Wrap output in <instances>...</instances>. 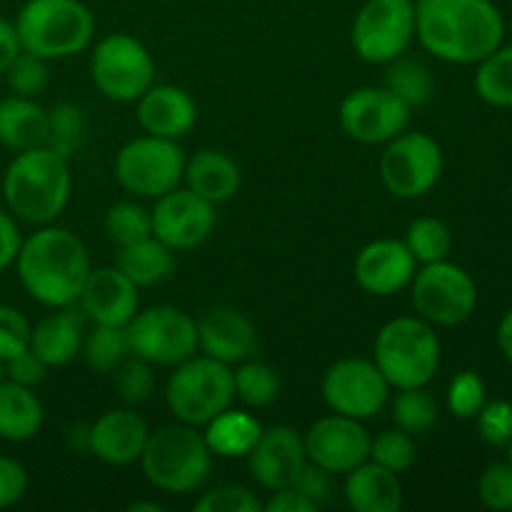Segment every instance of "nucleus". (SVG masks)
I'll return each instance as SVG.
<instances>
[{"label":"nucleus","mask_w":512,"mask_h":512,"mask_svg":"<svg viewBox=\"0 0 512 512\" xmlns=\"http://www.w3.org/2000/svg\"><path fill=\"white\" fill-rule=\"evenodd\" d=\"M503 33V15L490 0H415V38L445 63H480L500 48Z\"/></svg>","instance_id":"nucleus-1"},{"label":"nucleus","mask_w":512,"mask_h":512,"mask_svg":"<svg viewBox=\"0 0 512 512\" xmlns=\"http://www.w3.org/2000/svg\"><path fill=\"white\" fill-rule=\"evenodd\" d=\"M15 270L25 293L45 308H68L80 298L90 275V255L83 240L65 228L43 225L20 243Z\"/></svg>","instance_id":"nucleus-2"},{"label":"nucleus","mask_w":512,"mask_h":512,"mask_svg":"<svg viewBox=\"0 0 512 512\" xmlns=\"http://www.w3.org/2000/svg\"><path fill=\"white\" fill-rule=\"evenodd\" d=\"M3 198L10 215L25 223H53L70 198L68 160L43 145L23 150L5 170Z\"/></svg>","instance_id":"nucleus-3"},{"label":"nucleus","mask_w":512,"mask_h":512,"mask_svg":"<svg viewBox=\"0 0 512 512\" xmlns=\"http://www.w3.org/2000/svg\"><path fill=\"white\" fill-rule=\"evenodd\" d=\"M145 478L163 493H193L208 480L213 468L205 435L195 425H165L150 433L140 455Z\"/></svg>","instance_id":"nucleus-4"},{"label":"nucleus","mask_w":512,"mask_h":512,"mask_svg":"<svg viewBox=\"0 0 512 512\" xmlns=\"http://www.w3.org/2000/svg\"><path fill=\"white\" fill-rule=\"evenodd\" d=\"M15 30L23 50L60 60L88 48L95 20L80 0H28L15 18Z\"/></svg>","instance_id":"nucleus-5"},{"label":"nucleus","mask_w":512,"mask_h":512,"mask_svg":"<svg viewBox=\"0 0 512 512\" xmlns=\"http://www.w3.org/2000/svg\"><path fill=\"white\" fill-rule=\"evenodd\" d=\"M373 363L390 388L428 385L440 368V340L433 325L410 315L388 320L375 338Z\"/></svg>","instance_id":"nucleus-6"},{"label":"nucleus","mask_w":512,"mask_h":512,"mask_svg":"<svg viewBox=\"0 0 512 512\" xmlns=\"http://www.w3.org/2000/svg\"><path fill=\"white\" fill-rule=\"evenodd\" d=\"M235 400L233 370L208 355H193L175 365L165 388V403L178 423L208 425Z\"/></svg>","instance_id":"nucleus-7"},{"label":"nucleus","mask_w":512,"mask_h":512,"mask_svg":"<svg viewBox=\"0 0 512 512\" xmlns=\"http://www.w3.org/2000/svg\"><path fill=\"white\" fill-rule=\"evenodd\" d=\"M185 173V153L175 140L143 135L115 155V178L128 193L140 198H160L180 185Z\"/></svg>","instance_id":"nucleus-8"},{"label":"nucleus","mask_w":512,"mask_h":512,"mask_svg":"<svg viewBox=\"0 0 512 512\" xmlns=\"http://www.w3.org/2000/svg\"><path fill=\"white\" fill-rule=\"evenodd\" d=\"M90 75L105 98L133 103L155 83V63L140 40L128 33H113L95 45Z\"/></svg>","instance_id":"nucleus-9"},{"label":"nucleus","mask_w":512,"mask_h":512,"mask_svg":"<svg viewBox=\"0 0 512 512\" xmlns=\"http://www.w3.org/2000/svg\"><path fill=\"white\" fill-rule=\"evenodd\" d=\"M128 338L133 355L150 365L175 368L198 353V323L173 305L138 310L128 323Z\"/></svg>","instance_id":"nucleus-10"},{"label":"nucleus","mask_w":512,"mask_h":512,"mask_svg":"<svg viewBox=\"0 0 512 512\" xmlns=\"http://www.w3.org/2000/svg\"><path fill=\"white\" fill-rule=\"evenodd\" d=\"M415 38V0H368L350 30L353 48L365 63L388 65Z\"/></svg>","instance_id":"nucleus-11"},{"label":"nucleus","mask_w":512,"mask_h":512,"mask_svg":"<svg viewBox=\"0 0 512 512\" xmlns=\"http://www.w3.org/2000/svg\"><path fill=\"white\" fill-rule=\"evenodd\" d=\"M410 285H413L415 310L430 325L465 323L478 305L475 280L460 265L448 260L428 263L423 265V270H415Z\"/></svg>","instance_id":"nucleus-12"},{"label":"nucleus","mask_w":512,"mask_h":512,"mask_svg":"<svg viewBox=\"0 0 512 512\" xmlns=\"http://www.w3.org/2000/svg\"><path fill=\"white\" fill-rule=\"evenodd\" d=\"M443 173V150L425 133L403 130L385 143L380 178L395 198L413 200L430 193Z\"/></svg>","instance_id":"nucleus-13"},{"label":"nucleus","mask_w":512,"mask_h":512,"mask_svg":"<svg viewBox=\"0 0 512 512\" xmlns=\"http://www.w3.org/2000/svg\"><path fill=\"white\" fill-rule=\"evenodd\" d=\"M390 383L373 360L345 358L330 365L323 378V398L338 415L368 420L388 403Z\"/></svg>","instance_id":"nucleus-14"},{"label":"nucleus","mask_w":512,"mask_h":512,"mask_svg":"<svg viewBox=\"0 0 512 512\" xmlns=\"http://www.w3.org/2000/svg\"><path fill=\"white\" fill-rule=\"evenodd\" d=\"M410 108L388 88L353 90L340 105V125L353 140L363 145H380L408 130Z\"/></svg>","instance_id":"nucleus-15"},{"label":"nucleus","mask_w":512,"mask_h":512,"mask_svg":"<svg viewBox=\"0 0 512 512\" xmlns=\"http://www.w3.org/2000/svg\"><path fill=\"white\" fill-rule=\"evenodd\" d=\"M303 443L310 463L330 475L350 473L370 455V433L363 428V420L338 413L315 420Z\"/></svg>","instance_id":"nucleus-16"},{"label":"nucleus","mask_w":512,"mask_h":512,"mask_svg":"<svg viewBox=\"0 0 512 512\" xmlns=\"http://www.w3.org/2000/svg\"><path fill=\"white\" fill-rule=\"evenodd\" d=\"M153 235L173 250L198 248L215 228V205L193 190H170L155 198Z\"/></svg>","instance_id":"nucleus-17"},{"label":"nucleus","mask_w":512,"mask_h":512,"mask_svg":"<svg viewBox=\"0 0 512 512\" xmlns=\"http://www.w3.org/2000/svg\"><path fill=\"white\" fill-rule=\"evenodd\" d=\"M308 463L305 443L288 425H270L260 430L253 450L248 453V468L260 488L283 490L293 485L303 465Z\"/></svg>","instance_id":"nucleus-18"},{"label":"nucleus","mask_w":512,"mask_h":512,"mask_svg":"<svg viewBox=\"0 0 512 512\" xmlns=\"http://www.w3.org/2000/svg\"><path fill=\"white\" fill-rule=\"evenodd\" d=\"M75 305L95 325H128L138 313V285L115 265L90 270Z\"/></svg>","instance_id":"nucleus-19"},{"label":"nucleus","mask_w":512,"mask_h":512,"mask_svg":"<svg viewBox=\"0 0 512 512\" xmlns=\"http://www.w3.org/2000/svg\"><path fill=\"white\" fill-rule=\"evenodd\" d=\"M415 265L418 263L403 240H373L355 258V280L370 295L388 298L408 288L415 275Z\"/></svg>","instance_id":"nucleus-20"},{"label":"nucleus","mask_w":512,"mask_h":512,"mask_svg":"<svg viewBox=\"0 0 512 512\" xmlns=\"http://www.w3.org/2000/svg\"><path fill=\"white\" fill-rule=\"evenodd\" d=\"M150 438L148 423L133 410H108L88 428V450L108 465L140 460Z\"/></svg>","instance_id":"nucleus-21"},{"label":"nucleus","mask_w":512,"mask_h":512,"mask_svg":"<svg viewBox=\"0 0 512 512\" xmlns=\"http://www.w3.org/2000/svg\"><path fill=\"white\" fill-rule=\"evenodd\" d=\"M198 120L195 100L178 85H150L138 98L140 128L155 138L178 140L193 130Z\"/></svg>","instance_id":"nucleus-22"},{"label":"nucleus","mask_w":512,"mask_h":512,"mask_svg":"<svg viewBox=\"0 0 512 512\" xmlns=\"http://www.w3.org/2000/svg\"><path fill=\"white\" fill-rule=\"evenodd\" d=\"M198 350L220 363H243L255 353V330L243 313L213 308L198 323Z\"/></svg>","instance_id":"nucleus-23"},{"label":"nucleus","mask_w":512,"mask_h":512,"mask_svg":"<svg viewBox=\"0 0 512 512\" xmlns=\"http://www.w3.org/2000/svg\"><path fill=\"white\" fill-rule=\"evenodd\" d=\"M85 315L80 308H55L48 318L40 320L30 330V350L43 360L48 368H63L73 363L83 350Z\"/></svg>","instance_id":"nucleus-24"},{"label":"nucleus","mask_w":512,"mask_h":512,"mask_svg":"<svg viewBox=\"0 0 512 512\" xmlns=\"http://www.w3.org/2000/svg\"><path fill=\"white\" fill-rule=\"evenodd\" d=\"M345 500L355 512H398L403 508V485L398 473L365 460L348 473Z\"/></svg>","instance_id":"nucleus-25"},{"label":"nucleus","mask_w":512,"mask_h":512,"mask_svg":"<svg viewBox=\"0 0 512 512\" xmlns=\"http://www.w3.org/2000/svg\"><path fill=\"white\" fill-rule=\"evenodd\" d=\"M183 178L188 180V188L205 198L208 203L218 205L233 198L240 190L243 175H240L238 163L223 150L203 148L185 160Z\"/></svg>","instance_id":"nucleus-26"},{"label":"nucleus","mask_w":512,"mask_h":512,"mask_svg":"<svg viewBox=\"0 0 512 512\" xmlns=\"http://www.w3.org/2000/svg\"><path fill=\"white\" fill-rule=\"evenodd\" d=\"M115 268L128 275L138 288H150L175 273V250L160 243L155 235L118 248Z\"/></svg>","instance_id":"nucleus-27"},{"label":"nucleus","mask_w":512,"mask_h":512,"mask_svg":"<svg viewBox=\"0 0 512 512\" xmlns=\"http://www.w3.org/2000/svg\"><path fill=\"white\" fill-rule=\"evenodd\" d=\"M43 425V405L33 388L5 378L0 383V438L8 443H25L35 438Z\"/></svg>","instance_id":"nucleus-28"},{"label":"nucleus","mask_w":512,"mask_h":512,"mask_svg":"<svg viewBox=\"0 0 512 512\" xmlns=\"http://www.w3.org/2000/svg\"><path fill=\"white\" fill-rule=\"evenodd\" d=\"M45 118V108L23 95L0 100V143L15 153L40 148L45 140Z\"/></svg>","instance_id":"nucleus-29"},{"label":"nucleus","mask_w":512,"mask_h":512,"mask_svg":"<svg viewBox=\"0 0 512 512\" xmlns=\"http://www.w3.org/2000/svg\"><path fill=\"white\" fill-rule=\"evenodd\" d=\"M260 423L243 410H223L205 425V443L218 458H248L260 435Z\"/></svg>","instance_id":"nucleus-30"},{"label":"nucleus","mask_w":512,"mask_h":512,"mask_svg":"<svg viewBox=\"0 0 512 512\" xmlns=\"http://www.w3.org/2000/svg\"><path fill=\"white\" fill-rule=\"evenodd\" d=\"M385 88L403 100L410 110L420 108L433 98L435 80L433 73L425 68L420 60L413 58H395L388 63V73H385Z\"/></svg>","instance_id":"nucleus-31"},{"label":"nucleus","mask_w":512,"mask_h":512,"mask_svg":"<svg viewBox=\"0 0 512 512\" xmlns=\"http://www.w3.org/2000/svg\"><path fill=\"white\" fill-rule=\"evenodd\" d=\"M80 353L95 373H113L128 355H133L128 325H95L90 333H85Z\"/></svg>","instance_id":"nucleus-32"},{"label":"nucleus","mask_w":512,"mask_h":512,"mask_svg":"<svg viewBox=\"0 0 512 512\" xmlns=\"http://www.w3.org/2000/svg\"><path fill=\"white\" fill-rule=\"evenodd\" d=\"M45 140L43 148L53 150L60 158L70 160L80 150L85 133L83 110L73 103H58L50 110H45Z\"/></svg>","instance_id":"nucleus-33"},{"label":"nucleus","mask_w":512,"mask_h":512,"mask_svg":"<svg viewBox=\"0 0 512 512\" xmlns=\"http://www.w3.org/2000/svg\"><path fill=\"white\" fill-rule=\"evenodd\" d=\"M475 90L485 103L512 108V45L495 48L488 58L480 60Z\"/></svg>","instance_id":"nucleus-34"},{"label":"nucleus","mask_w":512,"mask_h":512,"mask_svg":"<svg viewBox=\"0 0 512 512\" xmlns=\"http://www.w3.org/2000/svg\"><path fill=\"white\" fill-rule=\"evenodd\" d=\"M438 415V400L425 390V385H420V388H400L393 400L395 425L410 435L428 433L438 423Z\"/></svg>","instance_id":"nucleus-35"},{"label":"nucleus","mask_w":512,"mask_h":512,"mask_svg":"<svg viewBox=\"0 0 512 512\" xmlns=\"http://www.w3.org/2000/svg\"><path fill=\"white\" fill-rule=\"evenodd\" d=\"M405 245L413 253L415 263H440L448 260L450 250H453V235H450L448 225L438 218H418L408 225L405 233Z\"/></svg>","instance_id":"nucleus-36"},{"label":"nucleus","mask_w":512,"mask_h":512,"mask_svg":"<svg viewBox=\"0 0 512 512\" xmlns=\"http://www.w3.org/2000/svg\"><path fill=\"white\" fill-rule=\"evenodd\" d=\"M235 398L243 400L248 408H265L280 395V378L270 365L265 363H240L233 373Z\"/></svg>","instance_id":"nucleus-37"},{"label":"nucleus","mask_w":512,"mask_h":512,"mask_svg":"<svg viewBox=\"0 0 512 512\" xmlns=\"http://www.w3.org/2000/svg\"><path fill=\"white\" fill-rule=\"evenodd\" d=\"M105 233L118 248L153 235V215L138 203H115L105 213Z\"/></svg>","instance_id":"nucleus-38"},{"label":"nucleus","mask_w":512,"mask_h":512,"mask_svg":"<svg viewBox=\"0 0 512 512\" xmlns=\"http://www.w3.org/2000/svg\"><path fill=\"white\" fill-rule=\"evenodd\" d=\"M373 463L383 465L388 468L390 473H405L408 468H413L415 458V443H413V435L405 433V430L395 428V430H385L380 433L378 438H370V455H368Z\"/></svg>","instance_id":"nucleus-39"},{"label":"nucleus","mask_w":512,"mask_h":512,"mask_svg":"<svg viewBox=\"0 0 512 512\" xmlns=\"http://www.w3.org/2000/svg\"><path fill=\"white\" fill-rule=\"evenodd\" d=\"M113 373H115V390H118V395L125 400V403L140 405L153 395L155 375L148 360L138 358V355H133V358L128 355V358H125Z\"/></svg>","instance_id":"nucleus-40"},{"label":"nucleus","mask_w":512,"mask_h":512,"mask_svg":"<svg viewBox=\"0 0 512 512\" xmlns=\"http://www.w3.org/2000/svg\"><path fill=\"white\" fill-rule=\"evenodd\" d=\"M3 75L8 80L10 90L15 95H23V98H33V95H38L48 85V65H45V58L28 53V50H20L18 58L8 65V70Z\"/></svg>","instance_id":"nucleus-41"},{"label":"nucleus","mask_w":512,"mask_h":512,"mask_svg":"<svg viewBox=\"0 0 512 512\" xmlns=\"http://www.w3.org/2000/svg\"><path fill=\"white\" fill-rule=\"evenodd\" d=\"M485 405V383L478 373L465 370L453 378L448 388V408L455 418H475Z\"/></svg>","instance_id":"nucleus-42"},{"label":"nucleus","mask_w":512,"mask_h":512,"mask_svg":"<svg viewBox=\"0 0 512 512\" xmlns=\"http://www.w3.org/2000/svg\"><path fill=\"white\" fill-rule=\"evenodd\" d=\"M475 418H478L480 438L493 448H505L512 440V403L508 400L485 403Z\"/></svg>","instance_id":"nucleus-43"},{"label":"nucleus","mask_w":512,"mask_h":512,"mask_svg":"<svg viewBox=\"0 0 512 512\" xmlns=\"http://www.w3.org/2000/svg\"><path fill=\"white\" fill-rule=\"evenodd\" d=\"M198 512H260L263 503L255 498V493H250L248 488H240V485H223V488H215L210 493H205L203 498L195 503Z\"/></svg>","instance_id":"nucleus-44"},{"label":"nucleus","mask_w":512,"mask_h":512,"mask_svg":"<svg viewBox=\"0 0 512 512\" xmlns=\"http://www.w3.org/2000/svg\"><path fill=\"white\" fill-rule=\"evenodd\" d=\"M478 495L485 508L512 510V465L493 463L480 475Z\"/></svg>","instance_id":"nucleus-45"},{"label":"nucleus","mask_w":512,"mask_h":512,"mask_svg":"<svg viewBox=\"0 0 512 512\" xmlns=\"http://www.w3.org/2000/svg\"><path fill=\"white\" fill-rule=\"evenodd\" d=\"M30 323L18 308L0 305V360L8 363L18 353L30 348Z\"/></svg>","instance_id":"nucleus-46"},{"label":"nucleus","mask_w":512,"mask_h":512,"mask_svg":"<svg viewBox=\"0 0 512 512\" xmlns=\"http://www.w3.org/2000/svg\"><path fill=\"white\" fill-rule=\"evenodd\" d=\"M28 490V473L18 460L0 455V510L18 503Z\"/></svg>","instance_id":"nucleus-47"},{"label":"nucleus","mask_w":512,"mask_h":512,"mask_svg":"<svg viewBox=\"0 0 512 512\" xmlns=\"http://www.w3.org/2000/svg\"><path fill=\"white\" fill-rule=\"evenodd\" d=\"M45 370H48V365L28 348L5 363V378L25 385V388H33V385H38L45 378Z\"/></svg>","instance_id":"nucleus-48"},{"label":"nucleus","mask_w":512,"mask_h":512,"mask_svg":"<svg viewBox=\"0 0 512 512\" xmlns=\"http://www.w3.org/2000/svg\"><path fill=\"white\" fill-rule=\"evenodd\" d=\"M328 475L330 473H325L323 468H318V465H313L308 460V463L303 465V470L298 473V478L293 480V485H290V488H295L298 493H303L305 498L313 500L315 505H320L325 498H328V490H330Z\"/></svg>","instance_id":"nucleus-49"},{"label":"nucleus","mask_w":512,"mask_h":512,"mask_svg":"<svg viewBox=\"0 0 512 512\" xmlns=\"http://www.w3.org/2000/svg\"><path fill=\"white\" fill-rule=\"evenodd\" d=\"M20 243H23V238H20L15 218L10 213H5V210H0V273L8 270L10 265H15Z\"/></svg>","instance_id":"nucleus-50"},{"label":"nucleus","mask_w":512,"mask_h":512,"mask_svg":"<svg viewBox=\"0 0 512 512\" xmlns=\"http://www.w3.org/2000/svg\"><path fill=\"white\" fill-rule=\"evenodd\" d=\"M265 512H315L318 505L313 500L305 498L303 493H298L295 488H283L275 490L273 498L263 505Z\"/></svg>","instance_id":"nucleus-51"},{"label":"nucleus","mask_w":512,"mask_h":512,"mask_svg":"<svg viewBox=\"0 0 512 512\" xmlns=\"http://www.w3.org/2000/svg\"><path fill=\"white\" fill-rule=\"evenodd\" d=\"M23 50L18 38V30H15V23L0 18V75L8 70V65L18 58V53Z\"/></svg>","instance_id":"nucleus-52"},{"label":"nucleus","mask_w":512,"mask_h":512,"mask_svg":"<svg viewBox=\"0 0 512 512\" xmlns=\"http://www.w3.org/2000/svg\"><path fill=\"white\" fill-rule=\"evenodd\" d=\"M498 345L505 358L512 360V308L505 313V318L498 325Z\"/></svg>","instance_id":"nucleus-53"},{"label":"nucleus","mask_w":512,"mask_h":512,"mask_svg":"<svg viewBox=\"0 0 512 512\" xmlns=\"http://www.w3.org/2000/svg\"><path fill=\"white\" fill-rule=\"evenodd\" d=\"M128 510L130 512H160V510H163V505H158V503H130Z\"/></svg>","instance_id":"nucleus-54"},{"label":"nucleus","mask_w":512,"mask_h":512,"mask_svg":"<svg viewBox=\"0 0 512 512\" xmlns=\"http://www.w3.org/2000/svg\"><path fill=\"white\" fill-rule=\"evenodd\" d=\"M3 380H5V363L0 360V383H3Z\"/></svg>","instance_id":"nucleus-55"},{"label":"nucleus","mask_w":512,"mask_h":512,"mask_svg":"<svg viewBox=\"0 0 512 512\" xmlns=\"http://www.w3.org/2000/svg\"><path fill=\"white\" fill-rule=\"evenodd\" d=\"M505 448H508V463L512 465V440H510L508 445H505Z\"/></svg>","instance_id":"nucleus-56"}]
</instances>
